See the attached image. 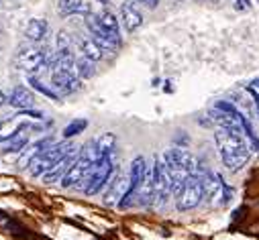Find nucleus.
I'll use <instances>...</instances> for the list:
<instances>
[{"label": "nucleus", "mask_w": 259, "mask_h": 240, "mask_svg": "<svg viewBox=\"0 0 259 240\" xmlns=\"http://www.w3.org/2000/svg\"><path fill=\"white\" fill-rule=\"evenodd\" d=\"M214 143L221 155L223 165L231 171V173H239L251 159V145L243 135L237 133H229L225 129H217L214 131Z\"/></svg>", "instance_id": "f257e3e1"}, {"label": "nucleus", "mask_w": 259, "mask_h": 240, "mask_svg": "<svg viewBox=\"0 0 259 240\" xmlns=\"http://www.w3.org/2000/svg\"><path fill=\"white\" fill-rule=\"evenodd\" d=\"M114 161H112V155H106V157H102L98 163H94L90 169H88V173H86V177H84V182H82V192H84V196H96V194H100L108 184H110V179H112V175H114Z\"/></svg>", "instance_id": "f03ea898"}, {"label": "nucleus", "mask_w": 259, "mask_h": 240, "mask_svg": "<svg viewBox=\"0 0 259 240\" xmlns=\"http://www.w3.org/2000/svg\"><path fill=\"white\" fill-rule=\"evenodd\" d=\"M204 198H206L204 177H202V173H194V175H190L186 179L184 188L178 192V196H176V208L180 212H190L194 208H198Z\"/></svg>", "instance_id": "7ed1b4c3"}, {"label": "nucleus", "mask_w": 259, "mask_h": 240, "mask_svg": "<svg viewBox=\"0 0 259 240\" xmlns=\"http://www.w3.org/2000/svg\"><path fill=\"white\" fill-rule=\"evenodd\" d=\"M145 171H147V163H145V157H135L131 161V169H128V188H126V194L122 196V200L118 202V210H128L131 206H135V200H137V194H139V188L145 179Z\"/></svg>", "instance_id": "20e7f679"}, {"label": "nucleus", "mask_w": 259, "mask_h": 240, "mask_svg": "<svg viewBox=\"0 0 259 240\" xmlns=\"http://www.w3.org/2000/svg\"><path fill=\"white\" fill-rule=\"evenodd\" d=\"M153 177H155V204L157 208H163L167 200L174 196V182L161 157L153 159Z\"/></svg>", "instance_id": "39448f33"}, {"label": "nucleus", "mask_w": 259, "mask_h": 240, "mask_svg": "<svg viewBox=\"0 0 259 240\" xmlns=\"http://www.w3.org/2000/svg\"><path fill=\"white\" fill-rule=\"evenodd\" d=\"M214 108L227 112L231 118L237 120V123L241 125V129H243V133H245V139H247L249 145H251V149L259 155V137H257V133H255V129H253V125H251V118H249L247 114H243L233 102H227V100H219V102L214 104Z\"/></svg>", "instance_id": "423d86ee"}, {"label": "nucleus", "mask_w": 259, "mask_h": 240, "mask_svg": "<svg viewBox=\"0 0 259 240\" xmlns=\"http://www.w3.org/2000/svg\"><path fill=\"white\" fill-rule=\"evenodd\" d=\"M82 78H78V74L74 70H63L53 66L51 68V88L59 94V96H70L74 92H78L82 88Z\"/></svg>", "instance_id": "0eeeda50"}, {"label": "nucleus", "mask_w": 259, "mask_h": 240, "mask_svg": "<svg viewBox=\"0 0 259 240\" xmlns=\"http://www.w3.org/2000/svg\"><path fill=\"white\" fill-rule=\"evenodd\" d=\"M49 57H51V51L47 47H43V49H23L15 57V66L23 72L33 74V72L41 70L43 66H47Z\"/></svg>", "instance_id": "6e6552de"}, {"label": "nucleus", "mask_w": 259, "mask_h": 240, "mask_svg": "<svg viewBox=\"0 0 259 240\" xmlns=\"http://www.w3.org/2000/svg\"><path fill=\"white\" fill-rule=\"evenodd\" d=\"M86 29H88L90 37H92L106 53H112V51H116V49L120 47V41H116L112 35H108V33L100 27L96 15H88V17H86Z\"/></svg>", "instance_id": "1a4fd4ad"}, {"label": "nucleus", "mask_w": 259, "mask_h": 240, "mask_svg": "<svg viewBox=\"0 0 259 240\" xmlns=\"http://www.w3.org/2000/svg\"><path fill=\"white\" fill-rule=\"evenodd\" d=\"M94 163H90L88 159H84L82 155L70 165V169H68V173L63 175V179H61V188H66V190H70V188H74V186H82V182H84V177H86V173H88V169L92 167Z\"/></svg>", "instance_id": "9d476101"}, {"label": "nucleus", "mask_w": 259, "mask_h": 240, "mask_svg": "<svg viewBox=\"0 0 259 240\" xmlns=\"http://www.w3.org/2000/svg\"><path fill=\"white\" fill-rule=\"evenodd\" d=\"M120 21H122L126 33H135L137 29H141L143 15L135 7V0H124V3L120 5Z\"/></svg>", "instance_id": "9b49d317"}, {"label": "nucleus", "mask_w": 259, "mask_h": 240, "mask_svg": "<svg viewBox=\"0 0 259 240\" xmlns=\"http://www.w3.org/2000/svg\"><path fill=\"white\" fill-rule=\"evenodd\" d=\"M126 188H128V175L126 177L122 173L112 175L110 184L106 186V192H104V204L106 206H118V202L126 194Z\"/></svg>", "instance_id": "f8f14e48"}, {"label": "nucleus", "mask_w": 259, "mask_h": 240, "mask_svg": "<svg viewBox=\"0 0 259 240\" xmlns=\"http://www.w3.org/2000/svg\"><path fill=\"white\" fill-rule=\"evenodd\" d=\"M80 157V151L76 149L74 153H70L66 159H61V161H57L45 175H43V182L45 184H57V182H61V179H63V175H66L68 173V169H70V165L76 161Z\"/></svg>", "instance_id": "ddd939ff"}, {"label": "nucleus", "mask_w": 259, "mask_h": 240, "mask_svg": "<svg viewBox=\"0 0 259 240\" xmlns=\"http://www.w3.org/2000/svg\"><path fill=\"white\" fill-rule=\"evenodd\" d=\"M9 104L17 110H25V108H33L35 104V94L27 88V86H15L9 94Z\"/></svg>", "instance_id": "4468645a"}, {"label": "nucleus", "mask_w": 259, "mask_h": 240, "mask_svg": "<svg viewBox=\"0 0 259 240\" xmlns=\"http://www.w3.org/2000/svg\"><path fill=\"white\" fill-rule=\"evenodd\" d=\"M31 129V125H21L11 137H9V141H7V147L3 149V153L5 155H11V153H21V151H25L27 149V145H29V137L27 135H23L25 131H29Z\"/></svg>", "instance_id": "2eb2a0df"}, {"label": "nucleus", "mask_w": 259, "mask_h": 240, "mask_svg": "<svg viewBox=\"0 0 259 240\" xmlns=\"http://www.w3.org/2000/svg\"><path fill=\"white\" fill-rule=\"evenodd\" d=\"M76 43H78V49H80V53H82L84 57L92 59V62H100V59H104V53H106V51H104L92 37H78Z\"/></svg>", "instance_id": "dca6fc26"}, {"label": "nucleus", "mask_w": 259, "mask_h": 240, "mask_svg": "<svg viewBox=\"0 0 259 240\" xmlns=\"http://www.w3.org/2000/svg\"><path fill=\"white\" fill-rule=\"evenodd\" d=\"M57 13L61 17H70V15L88 17V15H92L90 7L86 3H82V0H57Z\"/></svg>", "instance_id": "f3484780"}, {"label": "nucleus", "mask_w": 259, "mask_h": 240, "mask_svg": "<svg viewBox=\"0 0 259 240\" xmlns=\"http://www.w3.org/2000/svg\"><path fill=\"white\" fill-rule=\"evenodd\" d=\"M96 19H98V23H100V27L108 33V35H112L116 41H120V23H118V19L110 13V11H102V13H98L96 15Z\"/></svg>", "instance_id": "a211bd4d"}, {"label": "nucleus", "mask_w": 259, "mask_h": 240, "mask_svg": "<svg viewBox=\"0 0 259 240\" xmlns=\"http://www.w3.org/2000/svg\"><path fill=\"white\" fill-rule=\"evenodd\" d=\"M47 21L45 19H33L27 29H25V37L31 41V43H41L45 41V35H47Z\"/></svg>", "instance_id": "6ab92c4d"}, {"label": "nucleus", "mask_w": 259, "mask_h": 240, "mask_svg": "<svg viewBox=\"0 0 259 240\" xmlns=\"http://www.w3.org/2000/svg\"><path fill=\"white\" fill-rule=\"evenodd\" d=\"M96 62H92V59H88V57H80V59H76V74H78V78H82V80H90L94 74H96V66H94Z\"/></svg>", "instance_id": "aec40b11"}, {"label": "nucleus", "mask_w": 259, "mask_h": 240, "mask_svg": "<svg viewBox=\"0 0 259 240\" xmlns=\"http://www.w3.org/2000/svg\"><path fill=\"white\" fill-rule=\"evenodd\" d=\"M27 82H29V86H33V90H37L39 94H43V96H47V98H51V100H59V98H61V96H59V94H57L53 88L45 86V84H43V82H41L37 76H33V74L27 78Z\"/></svg>", "instance_id": "412c9836"}, {"label": "nucleus", "mask_w": 259, "mask_h": 240, "mask_svg": "<svg viewBox=\"0 0 259 240\" xmlns=\"http://www.w3.org/2000/svg\"><path fill=\"white\" fill-rule=\"evenodd\" d=\"M86 127H88V120L86 118H78V120H74V123H70L66 129H63V139H74L76 135H82L84 131H86Z\"/></svg>", "instance_id": "4be33fe9"}, {"label": "nucleus", "mask_w": 259, "mask_h": 240, "mask_svg": "<svg viewBox=\"0 0 259 240\" xmlns=\"http://www.w3.org/2000/svg\"><path fill=\"white\" fill-rule=\"evenodd\" d=\"M98 141V147H100V151H102V155H112L114 153V147H116V137L112 135V133H104L100 139H96Z\"/></svg>", "instance_id": "5701e85b"}, {"label": "nucleus", "mask_w": 259, "mask_h": 240, "mask_svg": "<svg viewBox=\"0 0 259 240\" xmlns=\"http://www.w3.org/2000/svg\"><path fill=\"white\" fill-rule=\"evenodd\" d=\"M245 92L251 96L253 106H255V114H257V118H259V92H257V88H255V86H247Z\"/></svg>", "instance_id": "b1692460"}, {"label": "nucleus", "mask_w": 259, "mask_h": 240, "mask_svg": "<svg viewBox=\"0 0 259 240\" xmlns=\"http://www.w3.org/2000/svg\"><path fill=\"white\" fill-rule=\"evenodd\" d=\"M21 116H29V118H35V120H43V112L39 110H33V108H25V110H19Z\"/></svg>", "instance_id": "393cba45"}, {"label": "nucleus", "mask_w": 259, "mask_h": 240, "mask_svg": "<svg viewBox=\"0 0 259 240\" xmlns=\"http://www.w3.org/2000/svg\"><path fill=\"white\" fill-rule=\"evenodd\" d=\"M63 47H70V37H68V33H59V35H57V49H63Z\"/></svg>", "instance_id": "a878e982"}, {"label": "nucleus", "mask_w": 259, "mask_h": 240, "mask_svg": "<svg viewBox=\"0 0 259 240\" xmlns=\"http://www.w3.org/2000/svg\"><path fill=\"white\" fill-rule=\"evenodd\" d=\"M141 5H145L147 9H157V5H159V0H141Z\"/></svg>", "instance_id": "bb28decb"}, {"label": "nucleus", "mask_w": 259, "mask_h": 240, "mask_svg": "<svg viewBox=\"0 0 259 240\" xmlns=\"http://www.w3.org/2000/svg\"><path fill=\"white\" fill-rule=\"evenodd\" d=\"M5 104H9V96H5V92L0 90V106H5Z\"/></svg>", "instance_id": "cd10ccee"}, {"label": "nucleus", "mask_w": 259, "mask_h": 240, "mask_svg": "<svg viewBox=\"0 0 259 240\" xmlns=\"http://www.w3.org/2000/svg\"><path fill=\"white\" fill-rule=\"evenodd\" d=\"M9 141V137H0V143H7Z\"/></svg>", "instance_id": "c85d7f7f"}, {"label": "nucleus", "mask_w": 259, "mask_h": 240, "mask_svg": "<svg viewBox=\"0 0 259 240\" xmlns=\"http://www.w3.org/2000/svg\"><path fill=\"white\" fill-rule=\"evenodd\" d=\"M98 3H100V5H104V7H106V5H108V0H98Z\"/></svg>", "instance_id": "c756f323"}, {"label": "nucleus", "mask_w": 259, "mask_h": 240, "mask_svg": "<svg viewBox=\"0 0 259 240\" xmlns=\"http://www.w3.org/2000/svg\"><path fill=\"white\" fill-rule=\"evenodd\" d=\"M194 3H206V0H194Z\"/></svg>", "instance_id": "7c9ffc66"}, {"label": "nucleus", "mask_w": 259, "mask_h": 240, "mask_svg": "<svg viewBox=\"0 0 259 240\" xmlns=\"http://www.w3.org/2000/svg\"><path fill=\"white\" fill-rule=\"evenodd\" d=\"M135 3H141V0H135Z\"/></svg>", "instance_id": "2f4dec72"}, {"label": "nucleus", "mask_w": 259, "mask_h": 240, "mask_svg": "<svg viewBox=\"0 0 259 240\" xmlns=\"http://www.w3.org/2000/svg\"><path fill=\"white\" fill-rule=\"evenodd\" d=\"M0 127H3V123H0Z\"/></svg>", "instance_id": "473e14b6"}, {"label": "nucleus", "mask_w": 259, "mask_h": 240, "mask_svg": "<svg viewBox=\"0 0 259 240\" xmlns=\"http://www.w3.org/2000/svg\"><path fill=\"white\" fill-rule=\"evenodd\" d=\"M257 3H259V0H257Z\"/></svg>", "instance_id": "72a5a7b5"}]
</instances>
